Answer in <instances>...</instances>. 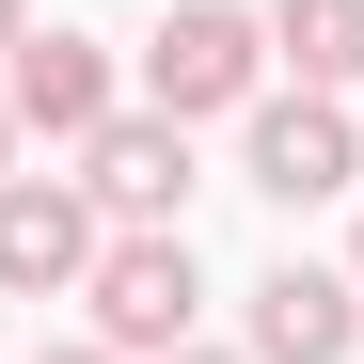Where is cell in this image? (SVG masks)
Listing matches in <instances>:
<instances>
[{
	"instance_id": "4fadbf2b",
	"label": "cell",
	"mask_w": 364,
	"mask_h": 364,
	"mask_svg": "<svg viewBox=\"0 0 364 364\" xmlns=\"http://www.w3.org/2000/svg\"><path fill=\"white\" fill-rule=\"evenodd\" d=\"M348 285H364V222H348Z\"/></svg>"
},
{
	"instance_id": "52a82bcc",
	"label": "cell",
	"mask_w": 364,
	"mask_h": 364,
	"mask_svg": "<svg viewBox=\"0 0 364 364\" xmlns=\"http://www.w3.org/2000/svg\"><path fill=\"white\" fill-rule=\"evenodd\" d=\"M348 348H364V285L285 254V269L254 285V364H348Z\"/></svg>"
},
{
	"instance_id": "7c38bea8",
	"label": "cell",
	"mask_w": 364,
	"mask_h": 364,
	"mask_svg": "<svg viewBox=\"0 0 364 364\" xmlns=\"http://www.w3.org/2000/svg\"><path fill=\"white\" fill-rule=\"evenodd\" d=\"M0 174H16V111H0Z\"/></svg>"
},
{
	"instance_id": "277c9868",
	"label": "cell",
	"mask_w": 364,
	"mask_h": 364,
	"mask_svg": "<svg viewBox=\"0 0 364 364\" xmlns=\"http://www.w3.org/2000/svg\"><path fill=\"white\" fill-rule=\"evenodd\" d=\"M95 254H111V222L80 174H0V301H64L95 285Z\"/></svg>"
},
{
	"instance_id": "8992f818",
	"label": "cell",
	"mask_w": 364,
	"mask_h": 364,
	"mask_svg": "<svg viewBox=\"0 0 364 364\" xmlns=\"http://www.w3.org/2000/svg\"><path fill=\"white\" fill-rule=\"evenodd\" d=\"M80 191H95L111 237H159L174 206H191V127H174V111H111V127L80 143Z\"/></svg>"
},
{
	"instance_id": "30bf717a",
	"label": "cell",
	"mask_w": 364,
	"mask_h": 364,
	"mask_svg": "<svg viewBox=\"0 0 364 364\" xmlns=\"http://www.w3.org/2000/svg\"><path fill=\"white\" fill-rule=\"evenodd\" d=\"M16 32H32V0H0V48H16Z\"/></svg>"
},
{
	"instance_id": "9c48e42d",
	"label": "cell",
	"mask_w": 364,
	"mask_h": 364,
	"mask_svg": "<svg viewBox=\"0 0 364 364\" xmlns=\"http://www.w3.org/2000/svg\"><path fill=\"white\" fill-rule=\"evenodd\" d=\"M32 364H127V348H32Z\"/></svg>"
},
{
	"instance_id": "3957f363",
	"label": "cell",
	"mask_w": 364,
	"mask_h": 364,
	"mask_svg": "<svg viewBox=\"0 0 364 364\" xmlns=\"http://www.w3.org/2000/svg\"><path fill=\"white\" fill-rule=\"evenodd\" d=\"M254 95H269V32L237 16V0H174L159 48H143V111L191 127V111H254Z\"/></svg>"
},
{
	"instance_id": "8fae6325",
	"label": "cell",
	"mask_w": 364,
	"mask_h": 364,
	"mask_svg": "<svg viewBox=\"0 0 364 364\" xmlns=\"http://www.w3.org/2000/svg\"><path fill=\"white\" fill-rule=\"evenodd\" d=\"M174 364H254V348H174Z\"/></svg>"
},
{
	"instance_id": "5b68a950",
	"label": "cell",
	"mask_w": 364,
	"mask_h": 364,
	"mask_svg": "<svg viewBox=\"0 0 364 364\" xmlns=\"http://www.w3.org/2000/svg\"><path fill=\"white\" fill-rule=\"evenodd\" d=\"M0 111H16V143H95L127 95H111V48L95 32H16L0 48Z\"/></svg>"
},
{
	"instance_id": "7a4b0ae2",
	"label": "cell",
	"mask_w": 364,
	"mask_h": 364,
	"mask_svg": "<svg viewBox=\"0 0 364 364\" xmlns=\"http://www.w3.org/2000/svg\"><path fill=\"white\" fill-rule=\"evenodd\" d=\"M80 301H95V348H127V364H174V348H191V317H206L191 222H159V237H111Z\"/></svg>"
},
{
	"instance_id": "ba28073f",
	"label": "cell",
	"mask_w": 364,
	"mask_h": 364,
	"mask_svg": "<svg viewBox=\"0 0 364 364\" xmlns=\"http://www.w3.org/2000/svg\"><path fill=\"white\" fill-rule=\"evenodd\" d=\"M269 64L301 95H348L364 80V0H285V16H269Z\"/></svg>"
},
{
	"instance_id": "6da1fadb",
	"label": "cell",
	"mask_w": 364,
	"mask_h": 364,
	"mask_svg": "<svg viewBox=\"0 0 364 364\" xmlns=\"http://www.w3.org/2000/svg\"><path fill=\"white\" fill-rule=\"evenodd\" d=\"M237 191H269V206H333L364 191V127H348V95H254L237 111Z\"/></svg>"
}]
</instances>
